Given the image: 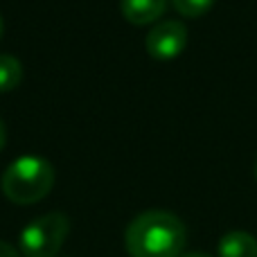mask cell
<instances>
[{
  "label": "cell",
  "mask_w": 257,
  "mask_h": 257,
  "mask_svg": "<svg viewBox=\"0 0 257 257\" xmlns=\"http://www.w3.org/2000/svg\"><path fill=\"white\" fill-rule=\"evenodd\" d=\"M185 244V223L167 210H147L124 230V246L131 257H181Z\"/></svg>",
  "instance_id": "obj_1"
},
{
  "label": "cell",
  "mask_w": 257,
  "mask_h": 257,
  "mask_svg": "<svg viewBox=\"0 0 257 257\" xmlns=\"http://www.w3.org/2000/svg\"><path fill=\"white\" fill-rule=\"evenodd\" d=\"M54 185V167L43 156H21L0 178L3 194L16 205H32L50 194Z\"/></svg>",
  "instance_id": "obj_2"
},
{
  "label": "cell",
  "mask_w": 257,
  "mask_h": 257,
  "mask_svg": "<svg viewBox=\"0 0 257 257\" xmlns=\"http://www.w3.org/2000/svg\"><path fill=\"white\" fill-rule=\"evenodd\" d=\"M70 232V219L63 212H50L27 223L21 232V253L25 257H57Z\"/></svg>",
  "instance_id": "obj_3"
},
{
  "label": "cell",
  "mask_w": 257,
  "mask_h": 257,
  "mask_svg": "<svg viewBox=\"0 0 257 257\" xmlns=\"http://www.w3.org/2000/svg\"><path fill=\"white\" fill-rule=\"evenodd\" d=\"M187 45V27L181 21H163L147 32L145 48L158 61L176 59Z\"/></svg>",
  "instance_id": "obj_4"
},
{
  "label": "cell",
  "mask_w": 257,
  "mask_h": 257,
  "mask_svg": "<svg viewBox=\"0 0 257 257\" xmlns=\"http://www.w3.org/2000/svg\"><path fill=\"white\" fill-rule=\"evenodd\" d=\"M167 9V0H120V12L131 25L156 23Z\"/></svg>",
  "instance_id": "obj_5"
},
{
  "label": "cell",
  "mask_w": 257,
  "mask_h": 257,
  "mask_svg": "<svg viewBox=\"0 0 257 257\" xmlns=\"http://www.w3.org/2000/svg\"><path fill=\"white\" fill-rule=\"evenodd\" d=\"M219 257H257V239L246 230H230L219 239Z\"/></svg>",
  "instance_id": "obj_6"
},
{
  "label": "cell",
  "mask_w": 257,
  "mask_h": 257,
  "mask_svg": "<svg viewBox=\"0 0 257 257\" xmlns=\"http://www.w3.org/2000/svg\"><path fill=\"white\" fill-rule=\"evenodd\" d=\"M23 79V66L12 54H0V93L18 88Z\"/></svg>",
  "instance_id": "obj_7"
},
{
  "label": "cell",
  "mask_w": 257,
  "mask_h": 257,
  "mask_svg": "<svg viewBox=\"0 0 257 257\" xmlns=\"http://www.w3.org/2000/svg\"><path fill=\"white\" fill-rule=\"evenodd\" d=\"M217 0H172L174 9L185 18H201L203 14H208L212 9V5Z\"/></svg>",
  "instance_id": "obj_8"
},
{
  "label": "cell",
  "mask_w": 257,
  "mask_h": 257,
  "mask_svg": "<svg viewBox=\"0 0 257 257\" xmlns=\"http://www.w3.org/2000/svg\"><path fill=\"white\" fill-rule=\"evenodd\" d=\"M0 257H21L16 248H14L12 244H7V241H0Z\"/></svg>",
  "instance_id": "obj_9"
},
{
  "label": "cell",
  "mask_w": 257,
  "mask_h": 257,
  "mask_svg": "<svg viewBox=\"0 0 257 257\" xmlns=\"http://www.w3.org/2000/svg\"><path fill=\"white\" fill-rule=\"evenodd\" d=\"M5 140H7V131H5V124H3V120H0V151H3V147H5Z\"/></svg>",
  "instance_id": "obj_10"
},
{
  "label": "cell",
  "mask_w": 257,
  "mask_h": 257,
  "mask_svg": "<svg viewBox=\"0 0 257 257\" xmlns=\"http://www.w3.org/2000/svg\"><path fill=\"white\" fill-rule=\"evenodd\" d=\"M181 257H210V255H205V253H187V255H181Z\"/></svg>",
  "instance_id": "obj_11"
},
{
  "label": "cell",
  "mask_w": 257,
  "mask_h": 257,
  "mask_svg": "<svg viewBox=\"0 0 257 257\" xmlns=\"http://www.w3.org/2000/svg\"><path fill=\"white\" fill-rule=\"evenodd\" d=\"M3 32H5V21H3V14H0V39H3Z\"/></svg>",
  "instance_id": "obj_12"
},
{
  "label": "cell",
  "mask_w": 257,
  "mask_h": 257,
  "mask_svg": "<svg viewBox=\"0 0 257 257\" xmlns=\"http://www.w3.org/2000/svg\"><path fill=\"white\" fill-rule=\"evenodd\" d=\"M255 178H257V160H255Z\"/></svg>",
  "instance_id": "obj_13"
}]
</instances>
